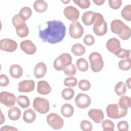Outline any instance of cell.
Here are the masks:
<instances>
[{"mask_svg":"<svg viewBox=\"0 0 131 131\" xmlns=\"http://www.w3.org/2000/svg\"><path fill=\"white\" fill-rule=\"evenodd\" d=\"M63 83L65 86L68 87H74L77 83V79L75 77L70 76L64 79Z\"/></svg>","mask_w":131,"mask_h":131,"instance_id":"obj_40","label":"cell"},{"mask_svg":"<svg viewBox=\"0 0 131 131\" xmlns=\"http://www.w3.org/2000/svg\"><path fill=\"white\" fill-rule=\"evenodd\" d=\"M32 13L31 9L28 7H23L19 12V15L25 20H27L30 17Z\"/></svg>","mask_w":131,"mask_h":131,"instance_id":"obj_32","label":"cell"},{"mask_svg":"<svg viewBox=\"0 0 131 131\" xmlns=\"http://www.w3.org/2000/svg\"><path fill=\"white\" fill-rule=\"evenodd\" d=\"M84 24L87 26L94 24L95 19V12L92 11H88L83 13L81 17Z\"/></svg>","mask_w":131,"mask_h":131,"instance_id":"obj_20","label":"cell"},{"mask_svg":"<svg viewBox=\"0 0 131 131\" xmlns=\"http://www.w3.org/2000/svg\"><path fill=\"white\" fill-rule=\"evenodd\" d=\"M37 92L41 95H48L52 91V88L47 81L40 80L37 83Z\"/></svg>","mask_w":131,"mask_h":131,"instance_id":"obj_17","label":"cell"},{"mask_svg":"<svg viewBox=\"0 0 131 131\" xmlns=\"http://www.w3.org/2000/svg\"><path fill=\"white\" fill-rule=\"evenodd\" d=\"M75 102L77 107L80 108H85L91 104V99L87 94L79 93L76 97Z\"/></svg>","mask_w":131,"mask_h":131,"instance_id":"obj_11","label":"cell"},{"mask_svg":"<svg viewBox=\"0 0 131 131\" xmlns=\"http://www.w3.org/2000/svg\"><path fill=\"white\" fill-rule=\"evenodd\" d=\"M63 14L67 19L74 22L79 18V11L75 7L69 6L64 9Z\"/></svg>","mask_w":131,"mask_h":131,"instance_id":"obj_12","label":"cell"},{"mask_svg":"<svg viewBox=\"0 0 131 131\" xmlns=\"http://www.w3.org/2000/svg\"><path fill=\"white\" fill-rule=\"evenodd\" d=\"M36 117V113L32 108H28L25 111L23 114V120L28 123H31L34 121Z\"/></svg>","mask_w":131,"mask_h":131,"instance_id":"obj_22","label":"cell"},{"mask_svg":"<svg viewBox=\"0 0 131 131\" xmlns=\"http://www.w3.org/2000/svg\"><path fill=\"white\" fill-rule=\"evenodd\" d=\"M18 104L22 108H27L30 105V100L29 98L25 95H20L16 99Z\"/></svg>","mask_w":131,"mask_h":131,"instance_id":"obj_31","label":"cell"},{"mask_svg":"<svg viewBox=\"0 0 131 131\" xmlns=\"http://www.w3.org/2000/svg\"><path fill=\"white\" fill-rule=\"evenodd\" d=\"M84 32L82 25L78 21L72 22L69 27V34L72 38L77 39L80 38Z\"/></svg>","mask_w":131,"mask_h":131,"instance_id":"obj_8","label":"cell"},{"mask_svg":"<svg viewBox=\"0 0 131 131\" xmlns=\"http://www.w3.org/2000/svg\"><path fill=\"white\" fill-rule=\"evenodd\" d=\"M128 124L126 121H121L117 124V128L119 131H128Z\"/></svg>","mask_w":131,"mask_h":131,"instance_id":"obj_47","label":"cell"},{"mask_svg":"<svg viewBox=\"0 0 131 131\" xmlns=\"http://www.w3.org/2000/svg\"><path fill=\"white\" fill-rule=\"evenodd\" d=\"M47 122L48 124L54 129H59L61 128L64 124L63 119L56 113H51L47 117Z\"/></svg>","mask_w":131,"mask_h":131,"instance_id":"obj_7","label":"cell"},{"mask_svg":"<svg viewBox=\"0 0 131 131\" xmlns=\"http://www.w3.org/2000/svg\"><path fill=\"white\" fill-rule=\"evenodd\" d=\"M47 71V68L46 64L43 62H38L35 67L34 70V74L36 78H42L46 75Z\"/></svg>","mask_w":131,"mask_h":131,"instance_id":"obj_16","label":"cell"},{"mask_svg":"<svg viewBox=\"0 0 131 131\" xmlns=\"http://www.w3.org/2000/svg\"><path fill=\"white\" fill-rule=\"evenodd\" d=\"M130 78H129L128 79L126 80V83L127 84V86L129 89H130Z\"/></svg>","mask_w":131,"mask_h":131,"instance_id":"obj_51","label":"cell"},{"mask_svg":"<svg viewBox=\"0 0 131 131\" xmlns=\"http://www.w3.org/2000/svg\"><path fill=\"white\" fill-rule=\"evenodd\" d=\"M107 116L112 119H118L125 117L127 113V110L122 108L118 104H110L106 107Z\"/></svg>","mask_w":131,"mask_h":131,"instance_id":"obj_3","label":"cell"},{"mask_svg":"<svg viewBox=\"0 0 131 131\" xmlns=\"http://www.w3.org/2000/svg\"><path fill=\"white\" fill-rule=\"evenodd\" d=\"M75 95L74 91L71 88L64 89L61 93L62 98L66 100H69L73 98Z\"/></svg>","mask_w":131,"mask_h":131,"instance_id":"obj_33","label":"cell"},{"mask_svg":"<svg viewBox=\"0 0 131 131\" xmlns=\"http://www.w3.org/2000/svg\"><path fill=\"white\" fill-rule=\"evenodd\" d=\"M9 83V79L7 75L1 74L0 75V85L1 86H6Z\"/></svg>","mask_w":131,"mask_h":131,"instance_id":"obj_48","label":"cell"},{"mask_svg":"<svg viewBox=\"0 0 131 131\" xmlns=\"http://www.w3.org/2000/svg\"><path fill=\"white\" fill-rule=\"evenodd\" d=\"M130 35H131L130 29L128 26L126 25L124 29L122 30V31L118 35L123 40H127L130 38Z\"/></svg>","mask_w":131,"mask_h":131,"instance_id":"obj_39","label":"cell"},{"mask_svg":"<svg viewBox=\"0 0 131 131\" xmlns=\"http://www.w3.org/2000/svg\"><path fill=\"white\" fill-rule=\"evenodd\" d=\"M16 32L17 35L21 37L24 38L28 35L29 33V30L28 26L26 25L24 26H23L18 29H16Z\"/></svg>","mask_w":131,"mask_h":131,"instance_id":"obj_38","label":"cell"},{"mask_svg":"<svg viewBox=\"0 0 131 131\" xmlns=\"http://www.w3.org/2000/svg\"><path fill=\"white\" fill-rule=\"evenodd\" d=\"M122 16L127 21H130L131 19V5H127L125 6L121 10Z\"/></svg>","mask_w":131,"mask_h":131,"instance_id":"obj_35","label":"cell"},{"mask_svg":"<svg viewBox=\"0 0 131 131\" xmlns=\"http://www.w3.org/2000/svg\"><path fill=\"white\" fill-rule=\"evenodd\" d=\"M88 116L96 123H100L104 119L103 112L100 109H91L88 112Z\"/></svg>","mask_w":131,"mask_h":131,"instance_id":"obj_15","label":"cell"},{"mask_svg":"<svg viewBox=\"0 0 131 131\" xmlns=\"http://www.w3.org/2000/svg\"><path fill=\"white\" fill-rule=\"evenodd\" d=\"M83 42L86 46H92L95 43V38L91 34H87L83 38Z\"/></svg>","mask_w":131,"mask_h":131,"instance_id":"obj_46","label":"cell"},{"mask_svg":"<svg viewBox=\"0 0 131 131\" xmlns=\"http://www.w3.org/2000/svg\"><path fill=\"white\" fill-rule=\"evenodd\" d=\"M72 58L68 53H62L56 58L53 63L54 69L57 71L63 70L68 66L72 63Z\"/></svg>","mask_w":131,"mask_h":131,"instance_id":"obj_4","label":"cell"},{"mask_svg":"<svg viewBox=\"0 0 131 131\" xmlns=\"http://www.w3.org/2000/svg\"><path fill=\"white\" fill-rule=\"evenodd\" d=\"M115 91L119 96L124 95L126 92V86L125 84L122 81H119L115 86Z\"/></svg>","mask_w":131,"mask_h":131,"instance_id":"obj_30","label":"cell"},{"mask_svg":"<svg viewBox=\"0 0 131 131\" xmlns=\"http://www.w3.org/2000/svg\"><path fill=\"white\" fill-rule=\"evenodd\" d=\"M76 64L78 70L82 72L86 71L89 68V63L84 58H80L78 59L76 61Z\"/></svg>","mask_w":131,"mask_h":131,"instance_id":"obj_28","label":"cell"},{"mask_svg":"<svg viewBox=\"0 0 131 131\" xmlns=\"http://www.w3.org/2000/svg\"><path fill=\"white\" fill-rule=\"evenodd\" d=\"M80 126L81 129L83 131H91L92 130L93 125L92 123L88 120H82L80 122Z\"/></svg>","mask_w":131,"mask_h":131,"instance_id":"obj_44","label":"cell"},{"mask_svg":"<svg viewBox=\"0 0 131 131\" xmlns=\"http://www.w3.org/2000/svg\"><path fill=\"white\" fill-rule=\"evenodd\" d=\"M93 1L96 5L98 6L102 5L105 2L104 0H93Z\"/></svg>","mask_w":131,"mask_h":131,"instance_id":"obj_50","label":"cell"},{"mask_svg":"<svg viewBox=\"0 0 131 131\" xmlns=\"http://www.w3.org/2000/svg\"><path fill=\"white\" fill-rule=\"evenodd\" d=\"M93 31L97 36L105 35L107 31V27L106 21L102 14L95 13V19L93 25Z\"/></svg>","mask_w":131,"mask_h":131,"instance_id":"obj_2","label":"cell"},{"mask_svg":"<svg viewBox=\"0 0 131 131\" xmlns=\"http://www.w3.org/2000/svg\"><path fill=\"white\" fill-rule=\"evenodd\" d=\"M34 88L35 82L31 79L21 81L18 84V91L19 92H31L34 90Z\"/></svg>","mask_w":131,"mask_h":131,"instance_id":"obj_13","label":"cell"},{"mask_svg":"<svg viewBox=\"0 0 131 131\" xmlns=\"http://www.w3.org/2000/svg\"><path fill=\"white\" fill-rule=\"evenodd\" d=\"M71 51L75 55L81 56L85 53V48L82 44L77 43L72 46Z\"/></svg>","mask_w":131,"mask_h":131,"instance_id":"obj_26","label":"cell"},{"mask_svg":"<svg viewBox=\"0 0 131 131\" xmlns=\"http://www.w3.org/2000/svg\"><path fill=\"white\" fill-rule=\"evenodd\" d=\"M17 98L15 96L8 92L3 91L0 94L1 102L7 107H12L15 104Z\"/></svg>","mask_w":131,"mask_h":131,"instance_id":"obj_9","label":"cell"},{"mask_svg":"<svg viewBox=\"0 0 131 131\" xmlns=\"http://www.w3.org/2000/svg\"><path fill=\"white\" fill-rule=\"evenodd\" d=\"M102 127L104 131H113L114 129V124L112 121L106 119L102 121Z\"/></svg>","mask_w":131,"mask_h":131,"instance_id":"obj_37","label":"cell"},{"mask_svg":"<svg viewBox=\"0 0 131 131\" xmlns=\"http://www.w3.org/2000/svg\"><path fill=\"white\" fill-rule=\"evenodd\" d=\"M89 61L91 70L94 72L100 71L103 67L104 62L101 54L98 52H92L89 55Z\"/></svg>","mask_w":131,"mask_h":131,"instance_id":"obj_5","label":"cell"},{"mask_svg":"<svg viewBox=\"0 0 131 131\" xmlns=\"http://www.w3.org/2000/svg\"><path fill=\"white\" fill-rule=\"evenodd\" d=\"M64 73L69 76H73L76 74V68L75 66L71 63L70 65L68 66L64 70H63Z\"/></svg>","mask_w":131,"mask_h":131,"instance_id":"obj_41","label":"cell"},{"mask_svg":"<svg viewBox=\"0 0 131 131\" xmlns=\"http://www.w3.org/2000/svg\"><path fill=\"white\" fill-rule=\"evenodd\" d=\"M108 5L110 7L115 10L118 9L122 5L121 0H108Z\"/></svg>","mask_w":131,"mask_h":131,"instance_id":"obj_45","label":"cell"},{"mask_svg":"<svg viewBox=\"0 0 131 131\" xmlns=\"http://www.w3.org/2000/svg\"><path fill=\"white\" fill-rule=\"evenodd\" d=\"M106 47L110 52L114 53L120 48V42L117 38H111L107 41Z\"/></svg>","mask_w":131,"mask_h":131,"instance_id":"obj_19","label":"cell"},{"mask_svg":"<svg viewBox=\"0 0 131 131\" xmlns=\"http://www.w3.org/2000/svg\"><path fill=\"white\" fill-rule=\"evenodd\" d=\"M78 87L79 89L83 91H88L91 88V83L89 81L86 79H82L78 83Z\"/></svg>","mask_w":131,"mask_h":131,"instance_id":"obj_42","label":"cell"},{"mask_svg":"<svg viewBox=\"0 0 131 131\" xmlns=\"http://www.w3.org/2000/svg\"><path fill=\"white\" fill-rule=\"evenodd\" d=\"M1 131H6V130H18V129L13 126H11L9 125H5L1 127Z\"/></svg>","mask_w":131,"mask_h":131,"instance_id":"obj_49","label":"cell"},{"mask_svg":"<svg viewBox=\"0 0 131 131\" xmlns=\"http://www.w3.org/2000/svg\"><path fill=\"white\" fill-rule=\"evenodd\" d=\"M9 73L12 77L18 78L22 76L23 70L20 66L17 64H14L10 67Z\"/></svg>","mask_w":131,"mask_h":131,"instance_id":"obj_21","label":"cell"},{"mask_svg":"<svg viewBox=\"0 0 131 131\" xmlns=\"http://www.w3.org/2000/svg\"><path fill=\"white\" fill-rule=\"evenodd\" d=\"M17 48L16 42L10 38H4L0 41V49L2 51L8 52L15 51Z\"/></svg>","mask_w":131,"mask_h":131,"instance_id":"obj_10","label":"cell"},{"mask_svg":"<svg viewBox=\"0 0 131 131\" xmlns=\"http://www.w3.org/2000/svg\"><path fill=\"white\" fill-rule=\"evenodd\" d=\"M12 24L16 29H18L26 25V20H24L19 14L15 15L12 18Z\"/></svg>","mask_w":131,"mask_h":131,"instance_id":"obj_29","label":"cell"},{"mask_svg":"<svg viewBox=\"0 0 131 131\" xmlns=\"http://www.w3.org/2000/svg\"><path fill=\"white\" fill-rule=\"evenodd\" d=\"M47 27L43 30L39 29V36L43 42L55 44L61 42L66 35V27L64 24L58 20L47 22Z\"/></svg>","mask_w":131,"mask_h":131,"instance_id":"obj_1","label":"cell"},{"mask_svg":"<svg viewBox=\"0 0 131 131\" xmlns=\"http://www.w3.org/2000/svg\"><path fill=\"white\" fill-rule=\"evenodd\" d=\"M33 106L35 111L42 114L47 113L50 110L49 101L45 98L39 97L34 98Z\"/></svg>","mask_w":131,"mask_h":131,"instance_id":"obj_6","label":"cell"},{"mask_svg":"<svg viewBox=\"0 0 131 131\" xmlns=\"http://www.w3.org/2000/svg\"><path fill=\"white\" fill-rule=\"evenodd\" d=\"M9 118L13 121L18 120L21 115V111L20 109L17 106H12L8 112Z\"/></svg>","mask_w":131,"mask_h":131,"instance_id":"obj_23","label":"cell"},{"mask_svg":"<svg viewBox=\"0 0 131 131\" xmlns=\"http://www.w3.org/2000/svg\"><path fill=\"white\" fill-rule=\"evenodd\" d=\"M33 7L36 12L42 13L47 10L48 4L44 1L37 0L34 3Z\"/></svg>","mask_w":131,"mask_h":131,"instance_id":"obj_25","label":"cell"},{"mask_svg":"<svg viewBox=\"0 0 131 131\" xmlns=\"http://www.w3.org/2000/svg\"><path fill=\"white\" fill-rule=\"evenodd\" d=\"M74 112L73 106L69 103L63 104L61 107V114L65 117L69 118L71 117Z\"/></svg>","mask_w":131,"mask_h":131,"instance_id":"obj_24","label":"cell"},{"mask_svg":"<svg viewBox=\"0 0 131 131\" xmlns=\"http://www.w3.org/2000/svg\"><path fill=\"white\" fill-rule=\"evenodd\" d=\"M118 67L121 70L127 71L131 67V59L129 58L121 60L118 63Z\"/></svg>","mask_w":131,"mask_h":131,"instance_id":"obj_34","label":"cell"},{"mask_svg":"<svg viewBox=\"0 0 131 131\" xmlns=\"http://www.w3.org/2000/svg\"><path fill=\"white\" fill-rule=\"evenodd\" d=\"M61 2H63V3H68L70 2V1H62Z\"/></svg>","mask_w":131,"mask_h":131,"instance_id":"obj_53","label":"cell"},{"mask_svg":"<svg viewBox=\"0 0 131 131\" xmlns=\"http://www.w3.org/2000/svg\"><path fill=\"white\" fill-rule=\"evenodd\" d=\"M131 101L130 97L122 95L119 100V105L123 109L127 110L130 107Z\"/></svg>","mask_w":131,"mask_h":131,"instance_id":"obj_27","label":"cell"},{"mask_svg":"<svg viewBox=\"0 0 131 131\" xmlns=\"http://www.w3.org/2000/svg\"><path fill=\"white\" fill-rule=\"evenodd\" d=\"M4 121H5V117L3 116V115L2 113H1V120L0 124H3Z\"/></svg>","mask_w":131,"mask_h":131,"instance_id":"obj_52","label":"cell"},{"mask_svg":"<svg viewBox=\"0 0 131 131\" xmlns=\"http://www.w3.org/2000/svg\"><path fill=\"white\" fill-rule=\"evenodd\" d=\"M20 47L21 50L27 54H34L36 51V47L35 45L30 40L22 41L20 43Z\"/></svg>","mask_w":131,"mask_h":131,"instance_id":"obj_14","label":"cell"},{"mask_svg":"<svg viewBox=\"0 0 131 131\" xmlns=\"http://www.w3.org/2000/svg\"><path fill=\"white\" fill-rule=\"evenodd\" d=\"M73 2L82 9L88 8L91 4L89 0H74Z\"/></svg>","mask_w":131,"mask_h":131,"instance_id":"obj_43","label":"cell"},{"mask_svg":"<svg viewBox=\"0 0 131 131\" xmlns=\"http://www.w3.org/2000/svg\"><path fill=\"white\" fill-rule=\"evenodd\" d=\"M126 25L120 19H114L111 24V31L115 34H120L124 29Z\"/></svg>","mask_w":131,"mask_h":131,"instance_id":"obj_18","label":"cell"},{"mask_svg":"<svg viewBox=\"0 0 131 131\" xmlns=\"http://www.w3.org/2000/svg\"><path fill=\"white\" fill-rule=\"evenodd\" d=\"M114 54L119 58H128L130 57V50L120 48L118 50H117Z\"/></svg>","mask_w":131,"mask_h":131,"instance_id":"obj_36","label":"cell"}]
</instances>
